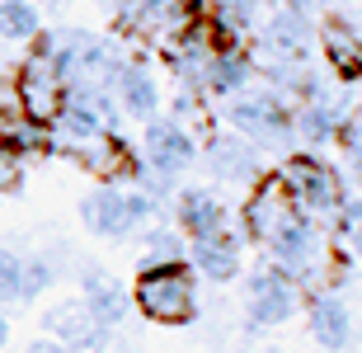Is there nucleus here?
<instances>
[{
	"mask_svg": "<svg viewBox=\"0 0 362 353\" xmlns=\"http://www.w3.org/2000/svg\"><path fill=\"white\" fill-rule=\"evenodd\" d=\"M273 179L282 184V193L292 198L296 212L310 217V221H320V226H325V221L334 226L339 207H344V198H349L339 170L329 161H320V156H310V151H292V156H282V165L273 170Z\"/></svg>",
	"mask_w": 362,
	"mask_h": 353,
	"instance_id": "nucleus-1",
	"label": "nucleus"
},
{
	"mask_svg": "<svg viewBox=\"0 0 362 353\" xmlns=\"http://www.w3.org/2000/svg\"><path fill=\"white\" fill-rule=\"evenodd\" d=\"M160 217V198H151L146 189H122V184H99L81 198V221L85 231L99 241H127L141 236L146 226H156Z\"/></svg>",
	"mask_w": 362,
	"mask_h": 353,
	"instance_id": "nucleus-2",
	"label": "nucleus"
},
{
	"mask_svg": "<svg viewBox=\"0 0 362 353\" xmlns=\"http://www.w3.org/2000/svg\"><path fill=\"white\" fill-rule=\"evenodd\" d=\"M132 306L156 325H188L198 316V273L188 264H151L136 269Z\"/></svg>",
	"mask_w": 362,
	"mask_h": 353,
	"instance_id": "nucleus-3",
	"label": "nucleus"
},
{
	"mask_svg": "<svg viewBox=\"0 0 362 353\" xmlns=\"http://www.w3.org/2000/svg\"><path fill=\"white\" fill-rule=\"evenodd\" d=\"M226 122L230 132L245 137L250 146H269V151H282L287 146V156H292V104L282 95H273V90H245V95L226 99Z\"/></svg>",
	"mask_w": 362,
	"mask_h": 353,
	"instance_id": "nucleus-4",
	"label": "nucleus"
},
{
	"mask_svg": "<svg viewBox=\"0 0 362 353\" xmlns=\"http://www.w3.org/2000/svg\"><path fill=\"white\" fill-rule=\"evenodd\" d=\"M66 104V81H62V71H57L52 52H47V42L42 33L28 42V57L19 76H14V113L28 122H42V127H52L57 113Z\"/></svg>",
	"mask_w": 362,
	"mask_h": 353,
	"instance_id": "nucleus-5",
	"label": "nucleus"
},
{
	"mask_svg": "<svg viewBox=\"0 0 362 353\" xmlns=\"http://www.w3.org/2000/svg\"><path fill=\"white\" fill-rule=\"evenodd\" d=\"M301 306H306V292H301L287 273H278L273 264H259V269L245 278V320L255 330L287 325Z\"/></svg>",
	"mask_w": 362,
	"mask_h": 353,
	"instance_id": "nucleus-6",
	"label": "nucleus"
},
{
	"mask_svg": "<svg viewBox=\"0 0 362 353\" xmlns=\"http://www.w3.org/2000/svg\"><path fill=\"white\" fill-rule=\"evenodd\" d=\"M118 132V104L108 90H66V104L52 122V137H62L71 151L85 146V141H99V137Z\"/></svg>",
	"mask_w": 362,
	"mask_h": 353,
	"instance_id": "nucleus-7",
	"label": "nucleus"
},
{
	"mask_svg": "<svg viewBox=\"0 0 362 353\" xmlns=\"http://www.w3.org/2000/svg\"><path fill=\"white\" fill-rule=\"evenodd\" d=\"M198 161V141L184 122L175 118H156L141 127V165L160 179H179L188 165Z\"/></svg>",
	"mask_w": 362,
	"mask_h": 353,
	"instance_id": "nucleus-8",
	"label": "nucleus"
},
{
	"mask_svg": "<svg viewBox=\"0 0 362 353\" xmlns=\"http://www.w3.org/2000/svg\"><path fill=\"white\" fill-rule=\"evenodd\" d=\"M296 207H292V198L282 193V184L278 179H259L255 189H250V198H245V207H240V241H255L259 250L273 241V236L282 231V221L292 217Z\"/></svg>",
	"mask_w": 362,
	"mask_h": 353,
	"instance_id": "nucleus-9",
	"label": "nucleus"
},
{
	"mask_svg": "<svg viewBox=\"0 0 362 353\" xmlns=\"http://www.w3.org/2000/svg\"><path fill=\"white\" fill-rule=\"evenodd\" d=\"M42 325H47V340H57L66 353H108V330L90 320L81 297L62 301V306H47Z\"/></svg>",
	"mask_w": 362,
	"mask_h": 353,
	"instance_id": "nucleus-10",
	"label": "nucleus"
},
{
	"mask_svg": "<svg viewBox=\"0 0 362 353\" xmlns=\"http://www.w3.org/2000/svg\"><path fill=\"white\" fill-rule=\"evenodd\" d=\"M188 269L207 278V283H230L245 269V241L235 226L207 236V241H188Z\"/></svg>",
	"mask_w": 362,
	"mask_h": 353,
	"instance_id": "nucleus-11",
	"label": "nucleus"
},
{
	"mask_svg": "<svg viewBox=\"0 0 362 353\" xmlns=\"http://www.w3.org/2000/svg\"><path fill=\"white\" fill-rule=\"evenodd\" d=\"M175 226L184 231V241H207V236L230 226V212L207 184H188L175 198Z\"/></svg>",
	"mask_w": 362,
	"mask_h": 353,
	"instance_id": "nucleus-12",
	"label": "nucleus"
},
{
	"mask_svg": "<svg viewBox=\"0 0 362 353\" xmlns=\"http://www.w3.org/2000/svg\"><path fill=\"white\" fill-rule=\"evenodd\" d=\"M81 301H85V311H90L94 325L113 330L132 311V287H122L118 278H108V273L94 269V264H81Z\"/></svg>",
	"mask_w": 362,
	"mask_h": 353,
	"instance_id": "nucleus-13",
	"label": "nucleus"
},
{
	"mask_svg": "<svg viewBox=\"0 0 362 353\" xmlns=\"http://www.w3.org/2000/svg\"><path fill=\"white\" fill-rule=\"evenodd\" d=\"M353 104L349 99H339L325 90L320 99H306V104H296L292 109V132L306 141V146H329L344 137V122H349Z\"/></svg>",
	"mask_w": 362,
	"mask_h": 353,
	"instance_id": "nucleus-14",
	"label": "nucleus"
},
{
	"mask_svg": "<svg viewBox=\"0 0 362 353\" xmlns=\"http://www.w3.org/2000/svg\"><path fill=\"white\" fill-rule=\"evenodd\" d=\"M202 161L212 165L216 179H226V184H259V151L235 132H212L207 137V146H202Z\"/></svg>",
	"mask_w": 362,
	"mask_h": 353,
	"instance_id": "nucleus-15",
	"label": "nucleus"
},
{
	"mask_svg": "<svg viewBox=\"0 0 362 353\" xmlns=\"http://www.w3.org/2000/svg\"><path fill=\"white\" fill-rule=\"evenodd\" d=\"M306 325L315 344L329 353H344L353 344V311L339 292H310L306 297Z\"/></svg>",
	"mask_w": 362,
	"mask_h": 353,
	"instance_id": "nucleus-16",
	"label": "nucleus"
},
{
	"mask_svg": "<svg viewBox=\"0 0 362 353\" xmlns=\"http://www.w3.org/2000/svg\"><path fill=\"white\" fill-rule=\"evenodd\" d=\"M113 104H118V113H127L136 122H156L160 118V81H156V71L141 66V62H127V71L113 85Z\"/></svg>",
	"mask_w": 362,
	"mask_h": 353,
	"instance_id": "nucleus-17",
	"label": "nucleus"
},
{
	"mask_svg": "<svg viewBox=\"0 0 362 353\" xmlns=\"http://www.w3.org/2000/svg\"><path fill=\"white\" fill-rule=\"evenodd\" d=\"M315 42L325 47V66L339 81H362V28H353L349 19H325L315 28Z\"/></svg>",
	"mask_w": 362,
	"mask_h": 353,
	"instance_id": "nucleus-18",
	"label": "nucleus"
},
{
	"mask_svg": "<svg viewBox=\"0 0 362 353\" xmlns=\"http://www.w3.org/2000/svg\"><path fill=\"white\" fill-rule=\"evenodd\" d=\"M310 47H315V24H310V14H306V10H292V5H282V10L273 14L269 24H264V52L306 62Z\"/></svg>",
	"mask_w": 362,
	"mask_h": 353,
	"instance_id": "nucleus-19",
	"label": "nucleus"
},
{
	"mask_svg": "<svg viewBox=\"0 0 362 353\" xmlns=\"http://www.w3.org/2000/svg\"><path fill=\"white\" fill-rule=\"evenodd\" d=\"M255 81V57L245 47H216L207 62V99H235Z\"/></svg>",
	"mask_w": 362,
	"mask_h": 353,
	"instance_id": "nucleus-20",
	"label": "nucleus"
},
{
	"mask_svg": "<svg viewBox=\"0 0 362 353\" xmlns=\"http://www.w3.org/2000/svg\"><path fill=\"white\" fill-rule=\"evenodd\" d=\"M71 156H76L85 170H94L104 184H118V179H127V175H132V165H136V151L127 146L118 132L99 137V141H85V146H76Z\"/></svg>",
	"mask_w": 362,
	"mask_h": 353,
	"instance_id": "nucleus-21",
	"label": "nucleus"
},
{
	"mask_svg": "<svg viewBox=\"0 0 362 353\" xmlns=\"http://www.w3.org/2000/svg\"><path fill=\"white\" fill-rule=\"evenodd\" d=\"M151 264H188V241L175 231V221H156L141 231V269Z\"/></svg>",
	"mask_w": 362,
	"mask_h": 353,
	"instance_id": "nucleus-22",
	"label": "nucleus"
},
{
	"mask_svg": "<svg viewBox=\"0 0 362 353\" xmlns=\"http://www.w3.org/2000/svg\"><path fill=\"white\" fill-rule=\"evenodd\" d=\"M0 141H10L19 156H47L52 151V127H42V122H28V118H19V113H5L0 118Z\"/></svg>",
	"mask_w": 362,
	"mask_h": 353,
	"instance_id": "nucleus-23",
	"label": "nucleus"
},
{
	"mask_svg": "<svg viewBox=\"0 0 362 353\" xmlns=\"http://www.w3.org/2000/svg\"><path fill=\"white\" fill-rule=\"evenodd\" d=\"M42 33L33 0H0V38L5 42H33Z\"/></svg>",
	"mask_w": 362,
	"mask_h": 353,
	"instance_id": "nucleus-24",
	"label": "nucleus"
},
{
	"mask_svg": "<svg viewBox=\"0 0 362 353\" xmlns=\"http://www.w3.org/2000/svg\"><path fill=\"white\" fill-rule=\"evenodd\" d=\"M52 283H57V269H52V259H47V255L24 259V278H19V301L42 297V292H47Z\"/></svg>",
	"mask_w": 362,
	"mask_h": 353,
	"instance_id": "nucleus-25",
	"label": "nucleus"
},
{
	"mask_svg": "<svg viewBox=\"0 0 362 353\" xmlns=\"http://www.w3.org/2000/svg\"><path fill=\"white\" fill-rule=\"evenodd\" d=\"M24 175H28V156H19L10 141H0V193H14L24 184Z\"/></svg>",
	"mask_w": 362,
	"mask_h": 353,
	"instance_id": "nucleus-26",
	"label": "nucleus"
},
{
	"mask_svg": "<svg viewBox=\"0 0 362 353\" xmlns=\"http://www.w3.org/2000/svg\"><path fill=\"white\" fill-rule=\"evenodd\" d=\"M19 278H24V259L10 245H0V301H19Z\"/></svg>",
	"mask_w": 362,
	"mask_h": 353,
	"instance_id": "nucleus-27",
	"label": "nucleus"
},
{
	"mask_svg": "<svg viewBox=\"0 0 362 353\" xmlns=\"http://www.w3.org/2000/svg\"><path fill=\"white\" fill-rule=\"evenodd\" d=\"M339 146L349 151L353 170H358V179H362V109H353V113H349V122H344V137H339Z\"/></svg>",
	"mask_w": 362,
	"mask_h": 353,
	"instance_id": "nucleus-28",
	"label": "nucleus"
},
{
	"mask_svg": "<svg viewBox=\"0 0 362 353\" xmlns=\"http://www.w3.org/2000/svg\"><path fill=\"white\" fill-rule=\"evenodd\" d=\"M339 236H344V245H349V255H353V259H362V221H353V226H344Z\"/></svg>",
	"mask_w": 362,
	"mask_h": 353,
	"instance_id": "nucleus-29",
	"label": "nucleus"
},
{
	"mask_svg": "<svg viewBox=\"0 0 362 353\" xmlns=\"http://www.w3.org/2000/svg\"><path fill=\"white\" fill-rule=\"evenodd\" d=\"M24 353H66V349H62L57 340H47V335H42V340H33V344H28Z\"/></svg>",
	"mask_w": 362,
	"mask_h": 353,
	"instance_id": "nucleus-30",
	"label": "nucleus"
},
{
	"mask_svg": "<svg viewBox=\"0 0 362 353\" xmlns=\"http://www.w3.org/2000/svg\"><path fill=\"white\" fill-rule=\"evenodd\" d=\"M5 344H10V320L0 316V349H5Z\"/></svg>",
	"mask_w": 362,
	"mask_h": 353,
	"instance_id": "nucleus-31",
	"label": "nucleus"
},
{
	"mask_svg": "<svg viewBox=\"0 0 362 353\" xmlns=\"http://www.w3.org/2000/svg\"><path fill=\"white\" fill-rule=\"evenodd\" d=\"M5 113H10V104H5V90H0V118H5Z\"/></svg>",
	"mask_w": 362,
	"mask_h": 353,
	"instance_id": "nucleus-32",
	"label": "nucleus"
},
{
	"mask_svg": "<svg viewBox=\"0 0 362 353\" xmlns=\"http://www.w3.org/2000/svg\"><path fill=\"white\" fill-rule=\"evenodd\" d=\"M269 353H278V349H269Z\"/></svg>",
	"mask_w": 362,
	"mask_h": 353,
	"instance_id": "nucleus-33",
	"label": "nucleus"
}]
</instances>
